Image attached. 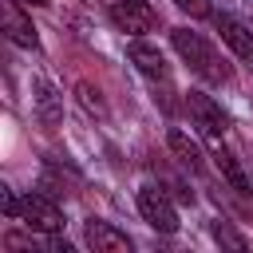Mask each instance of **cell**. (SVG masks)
Instances as JSON below:
<instances>
[{
	"instance_id": "6da1fadb",
	"label": "cell",
	"mask_w": 253,
	"mask_h": 253,
	"mask_svg": "<svg viewBox=\"0 0 253 253\" xmlns=\"http://www.w3.org/2000/svg\"><path fill=\"white\" fill-rule=\"evenodd\" d=\"M170 43H174V51H178L202 79H210V83H225V79H229V67L217 59V51H213V43H210L206 36H198V32H190V28H174V32H170Z\"/></svg>"
},
{
	"instance_id": "7a4b0ae2",
	"label": "cell",
	"mask_w": 253,
	"mask_h": 253,
	"mask_svg": "<svg viewBox=\"0 0 253 253\" xmlns=\"http://www.w3.org/2000/svg\"><path fill=\"white\" fill-rule=\"evenodd\" d=\"M138 213H142V221L154 225L158 233H174V229H178V210H174L170 194H166L162 186H154V182L138 186Z\"/></svg>"
},
{
	"instance_id": "3957f363",
	"label": "cell",
	"mask_w": 253,
	"mask_h": 253,
	"mask_svg": "<svg viewBox=\"0 0 253 253\" xmlns=\"http://www.w3.org/2000/svg\"><path fill=\"white\" fill-rule=\"evenodd\" d=\"M107 12H111V24L126 36H146L158 28V12L146 0H107Z\"/></svg>"
},
{
	"instance_id": "277c9868",
	"label": "cell",
	"mask_w": 253,
	"mask_h": 253,
	"mask_svg": "<svg viewBox=\"0 0 253 253\" xmlns=\"http://www.w3.org/2000/svg\"><path fill=\"white\" fill-rule=\"evenodd\" d=\"M186 115H190V123H194L206 138H221V134L229 130V115H225L221 103L210 99L206 91H190V95H186Z\"/></svg>"
},
{
	"instance_id": "5b68a950",
	"label": "cell",
	"mask_w": 253,
	"mask_h": 253,
	"mask_svg": "<svg viewBox=\"0 0 253 253\" xmlns=\"http://www.w3.org/2000/svg\"><path fill=\"white\" fill-rule=\"evenodd\" d=\"M20 221L32 229V233H59L63 229V210L47 198V194H28L20 202Z\"/></svg>"
},
{
	"instance_id": "8992f818",
	"label": "cell",
	"mask_w": 253,
	"mask_h": 253,
	"mask_svg": "<svg viewBox=\"0 0 253 253\" xmlns=\"http://www.w3.org/2000/svg\"><path fill=\"white\" fill-rule=\"evenodd\" d=\"M0 24H4V32H8V40L16 43V47H40V36H36V24H32V16L20 8V0H4L0 4Z\"/></svg>"
},
{
	"instance_id": "52a82bcc",
	"label": "cell",
	"mask_w": 253,
	"mask_h": 253,
	"mask_svg": "<svg viewBox=\"0 0 253 253\" xmlns=\"http://www.w3.org/2000/svg\"><path fill=\"white\" fill-rule=\"evenodd\" d=\"M213 28H217V36H221V43L237 55V59H253V32L237 20V16H229V12H217L213 16Z\"/></svg>"
},
{
	"instance_id": "ba28073f",
	"label": "cell",
	"mask_w": 253,
	"mask_h": 253,
	"mask_svg": "<svg viewBox=\"0 0 253 253\" xmlns=\"http://www.w3.org/2000/svg\"><path fill=\"white\" fill-rule=\"evenodd\" d=\"M83 241H87L95 253H130V237H126L123 229H115L111 221H99V217H91V221L83 225Z\"/></svg>"
},
{
	"instance_id": "9c48e42d",
	"label": "cell",
	"mask_w": 253,
	"mask_h": 253,
	"mask_svg": "<svg viewBox=\"0 0 253 253\" xmlns=\"http://www.w3.org/2000/svg\"><path fill=\"white\" fill-rule=\"evenodd\" d=\"M126 55H130V63L146 75V79H158V83H166L170 79V67H166V55L154 47V43H146V40H130V47H126Z\"/></svg>"
},
{
	"instance_id": "30bf717a",
	"label": "cell",
	"mask_w": 253,
	"mask_h": 253,
	"mask_svg": "<svg viewBox=\"0 0 253 253\" xmlns=\"http://www.w3.org/2000/svg\"><path fill=\"white\" fill-rule=\"evenodd\" d=\"M213 166L221 170V178H225L237 194H249V178H245V170L237 166V158H233L229 150H221V146H217V150H213Z\"/></svg>"
},
{
	"instance_id": "8fae6325",
	"label": "cell",
	"mask_w": 253,
	"mask_h": 253,
	"mask_svg": "<svg viewBox=\"0 0 253 253\" xmlns=\"http://www.w3.org/2000/svg\"><path fill=\"white\" fill-rule=\"evenodd\" d=\"M166 142H170V150L178 154V162H182V166L202 170V150H198V142H194V138H186L182 130H170V134H166Z\"/></svg>"
},
{
	"instance_id": "7c38bea8",
	"label": "cell",
	"mask_w": 253,
	"mask_h": 253,
	"mask_svg": "<svg viewBox=\"0 0 253 253\" xmlns=\"http://www.w3.org/2000/svg\"><path fill=\"white\" fill-rule=\"evenodd\" d=\"M36 111H40L43 123H59V99L43 79H36Z\"/></svg>"
},
{
	"instance_id": "4fadbf2b",
	"label": "cell",
	"mask_w": 253,
	"mask_h": 253,
	"mask_svg": "<svg viewBox=\"0 0 253 253\" xmlns=\"http://www.w3.org/2000/svg\"><path fill=\"white\" fill-rule=\"evenodd\" d=\"M210 229H213V241H217V245H225V249H237V253H241V249H249V241H245V237H241V233H237L229 221H213Z\"/></svg>"
},
{
	"instance_id": "5bb4252c",
	"label": "cell",
	"mask_w": 253,
	"mask_h": 253,
	"mask_svg": "<svg viewBox=\"0 0 253 253\" xmlns=\"http://www.w3.org/2000/svg\"><path fill=\"white\" fill-rule=\"evenodd\" d=\"M75 95H79V103H83L91 115H107V103H103V91H99V87H91V83H75Z\"/></svg>"
},
{
	"instance_id": "9a60e30c",
	"label": "cell",
	"mask_w": 253,
	"mask_h": 253,
	"mask_svg": "<svg viewBox=\"0 0 253 253\" xmlns=\"http://www.w3.org/2000/svg\"><path fill=\"white\" fill-rule=\"evenodd\" d=\"M174 8H182V12H190L194 20H202V16H210L213 8H210V0H170Z\"/></svg>"
},
{
	"instance_id": "2e32d148",
	"label": "cell",
	"mask_w": 253,
	"mask_h": 253,
	"mask_svg": "<svg viewBox=\"0 0 253 253\" xmlns=\"http://www.w3.org/2000/svg\"><path fill=\"white\" fill-rule=\"evenodd\" d=\"M0 202H4V213L12 221H20V198L12 194V186H0Z\"/></svg>"
},
{
	"instance_id": "e0dca14e",
	"label": "cell",
	"mask_w": 253,
	"mask_h": 253,
	"mask_svg": "<svg viewBox=\"0 0 253 253\" xmlns=\"http://www.w3.org/2000/svg\"><path fill=\"white\" fill-rule=\"evenodd\" d=\"M20 4H28V8H47L51 0H20Z\"/></svg>"
}]
</instances>
